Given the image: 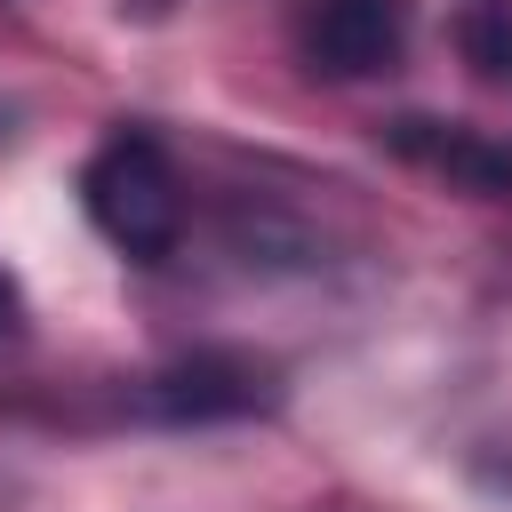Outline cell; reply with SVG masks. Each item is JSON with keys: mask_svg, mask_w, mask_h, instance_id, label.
Returning a JSON list of instances; mask_svg holds the SVG:
<instances>
[{"mask_svg": "<svg viewBox=\"0 0 512 512\" xmlns=\"http://www.w3.org/2000/svg\"><path fill=\"white\" fill-rule=\"evenodd\" d=\"M80 208L120 256L160 264L184 232V184H176L168 144L152 128H112L80 168Z\"/></svg>", "mask_w": 512, "mask_h": 512, "instance_id": "6da1fadb", "label": "cell"}, {"mask_svg": "<svg viewBox=\"0 0 512 512\" xmlns=\"http://www.w3.org/2000/svg\"><path fill=\"white\" fill-rule=\"evenodd\" d=\"M296 56L328 80H376L408 56V0H296Z\"/></svg>", "mask_w": 512, "mask_h": 512, "instance_id": "7a4b0ae2", "label": "cell"}, {"mask_svg": "<svg viewBox=\"0 0 512 512\" xmlns=\"http://www.w3.org/2000/svg\"><path fill=\"white\" fill-rule=\"evenodd\" d=\"M272 392H280V384H272V360L208 344V352L160 368V376L144 384V408H152L160 424H232V416L272 408Z\"/></svg>", "mask_w": 512, "mask_h": 512, "instance_id": "3957f363", "label": "cell"}, {"mask_svg": "<svg viewBox=\"0 0 512 512\" xmlns=\"http://www.w3.org/2000/svg\"><path fill=\"white\" fill-rule=\"evenodd\" d=\"M384 144H392L408 168H424V176H440V184H456V192H472V200H512V144H496V136L472 128V120L400 112V120H384Z\"/></svg>", "mask_w": 512, "mask_h": 512, "instance_id": "277c9868", "label": "cell"}, {"mask_svg": "<svg viewBox=\"0 0 512 512\" xmlns=\"http://www.w3.org/2000/svg\"><path fill=\"white\" fill-rule=\"evenodd\" d=\"M456 48H464V64L480 80L512 88V8H464L456 16Z\"/></svg>", "mask_w": 512, "mask_h": 512, "instance_id": "5b68a950", "label": "cell"}, {"mask_svg": "<svg viewBox=\"0 0 512 512\" xmlns=\"http://www.w3.org/2000/svg\"><path fill=\"white\" fill-rule=\"evenodd\" d=\"M8 328H16V280L0 272V336H8Z\"/></svg>", "mask_w": 512, "mask_h": 512, "instance_id": "8992f818", "label": "cell"}, {"mask_svg": "<svg viewBox=\"0 0 512 512\" xmlns=\"http://www.w3.org/2000/svg\"><path fill=\"white\" fill-rule=\"evenodd\" d=\"M0 136H8V112H0Z\"/></svg>", "mask_w": 512, "mask_h": 512, "instance_id": "52a82bcc", "label": "cell"}]
</instances>
